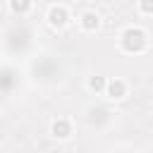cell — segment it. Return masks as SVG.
<instances>
[{
    "mask_svg": "<svg viewBox=\"0 0 153 153\" xmlns=\"http://www.w3.org/2000/svg\"><path fill=\"white\" fill-rule=\"evenodd\" d=\"M120 50L122 53H129V55H139V53H143L146 48H148V33H146V29H141V26H136V24H131V26H127V29H122V33H120Z\"/></svg>",
    "mask_w": 153,
    "mask_h": 153,
    "instance_id": "obj_1",
    "label": "cell"
},
{
    "mask_svg": "<svg viewBox=\"0 0 153 153\" xmlns=\"http://www.w3.org/2000/svg\"><path fill=\"white\" fill-rule=\"evenodd\" d=\"M45 22H48V26H53V29L60 31V29H65V26L72 22V12H69L67 5L55 2V5L48 7V12H45Z\"/></svg>",
    "mask_w": 153,
    "mask_h": 153,
    "instance_id": "obj_2",
    "label": "cell"
},
{
    "mask_svg": "<svg viewBox=\"0 0 153 153\" xmlns=\"http://www.w3.org/2000/svg\"><path fill=\"white\" fill-rule=\"evenodd\" d=\"M72 134H74V124H72L69 117H55L50 122V136L53 139L67 141V139H72Z\"/></svg>",
    "mask_w": 153,
    "mask_h": 153,
    "instance_id": "obj_3",
    "label": "cell"
},
{
    "mask_svg": "<svg viewBox=\"0 0 153 153\" xmlns=\"http://www.w3.org/2000/svg\"><path fill=\"white\" fill-rule=\"evenodd\" d=\"M76 24H79V29H81L84 33H93V31L100 29L103 19H100V14H98L96 10H84V12L76 17Z\"/></svg>",
    "mask_w": 153,
    "mask_h": 153,
    "instance_id": "obj_4",
    "label": "cell"
},
{
    "mask_svg": "<svg viewBox=\"0 0 153 153\" xmlns=\"http://www.w3.org/2000/svg\"><path fill=\"white\" fill-rule=\"evenodd\" d=\"M127 93H129V84H127L124 79H120V76H115V79H108V84H105V91H103V96H108L110 100H122Z\"/></svg>",
    "mask_w": 153,
    "mask_h": 153,
    "instance_id": "obj_5",
    "label": "cell"
},
{
    "mask_svg": "<svg viewBox=\"0 0 153 153\" xmlns=\"http://www.w3.org/2000/svg\"><path fill=\"white\" fill-rule=\"evenodd\" d=\"M7 7L12 14L17 17H26L31 10H33V0H7Z\"/></svg>",
    "mask_w": 153,
    "mask_h": 153,
    "instance_id": "obj_6",
    "label": "cell"
},
{
    "mask_svg": "<svg viewBox=\"0 0 153 153\" xmlns=\"http://www.w3.org/2000/svg\"><path fill=\"white\" fill-rule=\"evenodd\" d=\"M105 84H108V76H100V74H93L86 79V88L91 93H103L105 91Z\"/></svg>",
    "mask_w": 153,
    "mask_h": 153,
    "instance_id": "obj_7",
    "label": "cell"
},
{
    "mask_svg": "<svg viewBox=\"0 0 153 153\" xmlns=\"http://www.w3.org/2000/svg\"><path fill=\"white\" fill-rule=\"evenodd\" d=\"M136 10L143 17H153V0H139L136 2Z\"/></svg>",
    "mask_w": 153,
    "mask_h": 153,
    "instance_id": "obj_8",
    "label": "cell"
}]
</instances>
